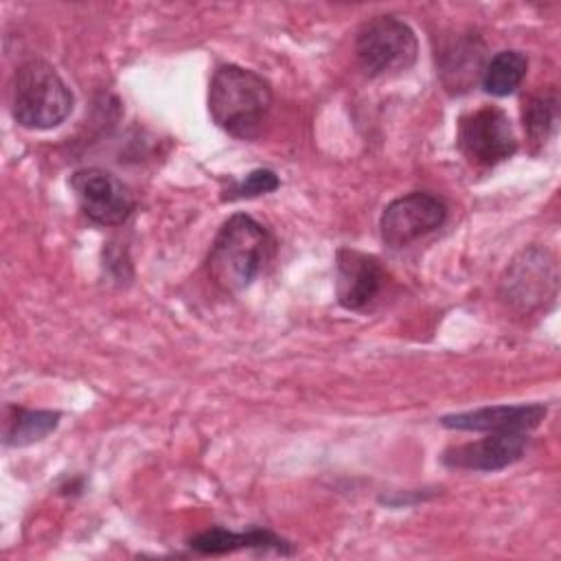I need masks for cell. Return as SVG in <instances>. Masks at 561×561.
I'll use <instances>...</instances> for the list:
<instances>
[{"label":"cell","instance_id":"6da1fadb","mask_svg":"<svg viewBox=\"0 0 561 561\" xmlns=\"http://www.w3.org/2000/svg\"><path fill=\"white\" fill-rule=\"evenodd\" d=\"M272 107V88L254 70L219 66L208 85V112L213 121L237 138H254Z\"/></svg>","mask_w":561,"mask_h":561},{"label":"cell","instance_id":"7a4b0ae2","mask_svg":"<svg viewBox=\"0 0 561 561\" xmlns=\"http://www.w3.org/2000/svg\"><path fill=\"white\" fill-rule=\"evenodd\" d=\"M270 254V232L254 217L237 213L224 221L210 245L208 272L226 291H241L261 274Z\"/></svg>","mask_w":561,"mask_h":561},{"label":"cell","instance_id":"3957f363","mask_svg":"<svg viewBox=\"0 0 561 561\" xmlns=\"http://www.w3.org/2000/svg\"><path fill=\"white\" fill-rule=\"evenodd\" d=\"M72 92L55 66L44 59L22 61L11 79V114L28 129H50L72 112Z\"/></svg>","mask_w":561,"mask_h":561},{"label":"cell","instance_id":"277c9868","mask_svg":"<svg viewBox=\"0 0 561 561\" xmlns=\"http://www.w3.org/2000/svg\"><path fill=\"white\" fill-rule=\"evenodd\" d=\"M355 53L370 77L408 70L419 55L414 31L394 15L366 20L355 37Z\"/></svg>","mask_w":561,"mask_h":561},{"label":"cell","instance_id":"5b68a950","mask_svg":"<svg viewBox=\"0 0 561 561\" xmlns=\"http://www.w3.org/2000/svg\"><path fill=\"white\" fill-rule=\"evenodd\" d=\"M447 219V206L440 197L414 191L392 199L379 219L381 239L390 248H405L416 239L438 230Z\"/></svg>","mask_w":561,"mask_h":561},{"label":"cell","instance_id":"8992f818","mask_svg":"<svg viewBox=\"0 0 561 561\" xmlns=\"http://www.w3.org/2000/svg\"><path fill=\"white\" fill-rule=\"evenodd\" d=\"M458 145L465 158L480 167H493L517 151V138L508 116L493 105H484L460 118Z\"/></svg>","mask_w":561,"mask_h":561},{"label":"cell","instance_id":"52a82bcc","mask_svg":"<svg viewBox=\"0 0 561 561\" xmlns=\"http://www.w3.org/2000/svg\"><path fill=\"white\" fill-rule=\"evenodd\" d=\"M70 188L83 215L101 226L123 224L136 206L129 186L105 169L90 167L75 171Z\"/></svg>","mask_w":561,"mask_h":561},{"label":"cell","instance_id":"ba28073f","mask_svg":"<svg viewBox=\"0 0 561 561\" xmlns=\"http://www.w3.org/2000/svg\"><path fill=\"white\" fill-rule=\"evenodd\" d=\"M557 265L543 248H528L513 259L502 278V298L522 311H530L554 296Z\"/></svg>","mask_w":561,"mask_h":561},{"label":"cell","instance_id":"9c48e42d","mask_svg":"<svg viewBox=\"0 0 561 561\" xmlns=\"http://www.w3.org/2000/svg\"><path fill=\"white\" fill-rule=\"evenodd\" d=\"M383 287V270L373 254L342 248L335 254V294L344 309L368 307Z\"/></svg>","mask_w":561,"mask_h":561},{"label":"cell","instance_id":"30bf717a","mask_svg":"<svg viewBox=\"0 0 561 561\" xmlns=\"http://www.w3.org/2000/svg\"><path fill=\"white\" fill-rule=\"evenodd\" d=\"M528 445L524 432H491L480 440L449 447L443 454V462L451 469L467 471H500L517 462Z\"/></svg>","mask_w":561,"mask_h":561},{"label":"cell","instance_id":"8fae6325","mask_svg":"<svg viewBox=\"0 0 561 561\" xmlns=\"http://www.w3.org/2000/svg\"><path fill=\"white\" fill-rule=\"evenodd\" d=\"M546 416V405L541 403H519V405H486L478 410L445 414L440 425L462 432H524L535 430Z\"/></svg>","mask_w":561,"mask_h":561},{"label":"cell","instance_id":"7c38bea8","mask_svg":"<svg viewBox=\"0 0 561 561\" xmlns=\"http://www.w3.org/2000/svg\"><path fill=\"white\" fill-rule=\"evenodd\" d=\"M191 548L199 554H224L234 552L243 548H256V550H276V552H289V543L280 539L278 535L263 530V528H250L243 533L226 530V528H210L199 535H195L191 541Z\"/></svg>","mask_w":561,"mask_h":561},{"label":"cell","instance_id":"4fadbf2b","mask_svg":"<svg viewBox=\"0 0 561 561\" xmlns=\"http://www.w3.org/2000/svg\"><path fill=\"white\" fill-rule=\"evenodd\" d=\"M528 70V59L519 50H500L482 68V88L493 96L513 94L524 81Z\"/></svg>","mask_w":561,"mask_h":561},{"label":"cell","instance_id":"5bb4252c","mask_svg":"<svg viewBox=\"0 0 561 561\" xmlns=\"http://www.w3.org/2000/svg\"><path fill=\"white\" fill-rule=\"evenodd\" d=\"M13 416L7 421L4 445L24 447L46 438L59 425V412L53 410H24L11 408Z\"/></svg>","mask_w":561,"mask_h":561},{"label":"cell","instance_id":"9a60e30c","mask_svg":"<svg viewBox=\"0 0 561 561\" xmlns=\"http://www.w3.org/2000/svg\"><path fill=\"white\" fill-rule=\"evenodd\" d=\"M554 105L557 101L552 96H533L524 105V127L533 140H546L554 121Z\"/></svg>","mask_w":561,"mask_h":561},{"label":"cell","instance_id":"2e32d148","mask_svg":"<svg viewBox=\"0 0 561 561\" xmlns=\"http://www.w3.org/2000/svg\"><path fill=\"white\" fill-rule=\"evenodd\" d=\"M278 186H280V180H278V175L274 171L256 169V171L248 173L241 182H237L228 197H256V195L272 193Z\"/></svg>","mask_w":561,"mask_h":561}]
</instances>
